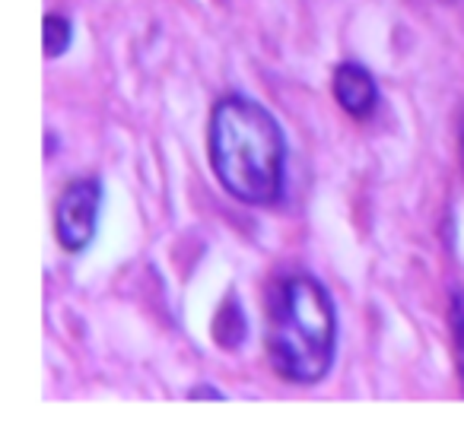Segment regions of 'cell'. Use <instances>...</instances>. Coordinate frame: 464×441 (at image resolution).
<instances>
[{"label": "cell", "instance_id": "6da1fadb", "mask_svg": "<svg viewBox=\"0 0 464 441\" xmlns=\"http://www.w3.org/2000/svg\"><path fill=\"white\" fill-rule=\"evenodd\" d=\"M210 166L219 185L242 204H274L284 191L286 140L277 118L252 99L217 102L207 130Z\"/></svg>", "mask_w": 464, "mask_h": 441}, {"label": "cell", "instance_id": "7a4b0ae2", "mask_svg": "<svg viewBox=\"0 0 464 441\" xmlns=\"http://www.w3.org/2000/svg\"><path fill=\"white\" fill-rule=\"evenodd\" d=\"M267 359L286 381L315 384L328 375L337 346V318L328 292L312 276H290L277 289L265 331Z\"/></svg>", "mask_w": 464, "mask_h": 441}, {"label": "cell", "instance_id": "3957f363", "mask_svg": "<svg viewBox=\"0 0 464 441\" xmlns=\"http://www.w3.org/2000/svg\"><path fill=\"white\" fill-rule=\"evenodd\" d=\"M99 206H102V187L92 178H80L61 191L54 204V232L64 251H83L96 235Z\"/></svg>", "mask_w": 464, "mask_h": 441}, {"label": "cell", "instance_id": "277c9868", "mask_svg": "<svg viewBox=\"0 0 464 441\" xmlns=\"http://www.w3.org/2000/svg\"><path fill=\"white\" fill-rule=\"evenodd\" d=\"M331 86H334L337 105L353 118H366L375 109V102H379L372 73L360 64H341L334 71V83Z\"/></svg>", "mask_w": 464, "mask_h": 441}, {"label": "cell", "instance_id": "5b68a950", "mask_svg": "<svg viewBox=\"0 0 464 441\" xmlns=\"http://www.w3.org/2000/svg\"><path fill=\"white\" fill-rule=\"evenodd\" d=\"M73 29L64 16H45V54L48 58H61L71 48Z\"/></svg>", "mask_w": 464, "mask_h": 441}, {"label": "cell", "instance_id": "8992f818", "mask_svg": "<svg viewBox=\"0 0 464 441\" xmlns=\"http://www.w3.org/2000/svg\"><path fill=\"white\" fill-rule=\"evenodd\" d=\"M451 331H455V346H458V369L464 378V292L451 295Z\"/></svg>", "mask_w": 464, "mask_h": 441}, {"label": "cell", "instance_id": "52a82bcc", "mask_svg": "<svg viewBox=\"0 0 464 441\" xmlns=\"http://www.w3.org/2000/svg\"><path fill=\"white\" fill-rule=\"evenodd\" d=\"M223 400V394H217V390H210V388H198V390H191V400Z\"/></svg>", "mask_w": 464, "mask_h": 441}]
</instances>
